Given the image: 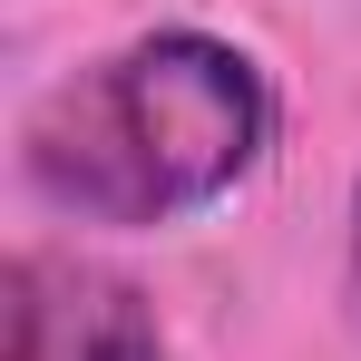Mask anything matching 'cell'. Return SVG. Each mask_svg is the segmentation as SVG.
<instances>
[{
  "label": "cell",
  "instance_id": "cell-1",
  "mask_svg": "<svg viewBox=\"0 0 361 361\" xmlns=\"http://www.w3.org/2000/svg\"><path fill=\"white\" fill-rule=\"evenodd\" d=\"M283 98L254 49L215 30H137L108 59L68 68L59 88L20 127V176L30 195L68 225H185L205 205H225L264 157H274Z\"/></svg>",
  "mask_w": 361,
  "mask_h": 361
},
{
  "label": "cell",
  "instance_id": "cell-2",
  "mask_svg": "<svg viewBox=\"0 0 361 361\" xmlns=\"http://www.w3.org/2000/svg\"><path fill=\"white\" fill-rule=\"evenodd\" d=\"M0 302H10V361H166L147 283H127L98 254L20 244L0 264Z\"/></svg>",
  "mask_w": 361,
  "mask_h": 361
},
{
  "label": "cell",
  "instance_id": "cell-3",
  "mask_svg": "<svg viewBox=\"0 0 361 361\" xmlns=\"http://www.w3.org/2000/svg\"><path fill=\"white\" fill-rule=\"evenodd\" d=\"M352 274H361V185H352Z\"/></svg>",
  "mask_w": 361,
  "mask_h": 361
}]
</instances>
